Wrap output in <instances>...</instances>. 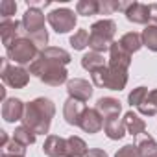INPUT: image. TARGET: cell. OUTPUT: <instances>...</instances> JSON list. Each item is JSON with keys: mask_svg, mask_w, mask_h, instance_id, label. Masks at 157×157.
Here are the masks:
<instances>
[{"mask_svg": "<svg viewBox=\"0 0 157 157\" xmlns=\"http://www.w3.org/2000/svg\"><path fill=\"white\" fill-rule=\"evenodd\" d=\"M43 151L48 157H68L67 139H63L59 135H48L43 144Z\"/></svg>", "mask_w": 157, "mask_h": 157, "instance_id": "obj_14", "label": "cell"}, {"mask_svg": "<svg viewBox=\"0 0 157 157\" xmlns=\"http://www.w3.org/2000/svg\"><path fill=\"white\" fill-rule=\"evenodd\" d=\"M118 43L122 44V48L126 50V52H129L131 56L135 54V52H139L144 44H142V35L140 33H137V32H128V33H124L120 39H118Z\"/></svg>", "mask_w": 157, "mask_h": 157, "instance_id": "obj_21", "label": "cell"}, {"mask_svg": "<svg viewBox=\"0 0 157 157\" xmlns=\"http://www.w3.org/2000/svg\"><path fill=\"white\" fill-rule=\"evenodd\" d=\"M148 94H150V91L146 89V87H135L131 93H129V96H128V102H129V105L131 107H139L146 98H148Z\"/></svg>", "mask_w": 157, "mask_h": 157, "instance_id": "obj_30", "label": "cell"}, {"mask_svg": "<svg viewBox=\"0 0 157 157\" xmlns=\"http://www.w3.org/2000/svg\"><path fill=\"white\" fill-rule=\"evenodd\" d=\"M0 37H2V44H4L6 48H8L11 43H15L17 39L24 37L22 21H15V19L0 21Z\"/></svg>", "mask_w": 157, "mask_h": 157, "instance_id": "obj_10", "label": "cell"}, {"mask_svg": "<svg viewBox=\"0 0 157 157\" xmlns=\"http://www.w3.org/2000/svg\"><path fill=\"white\" fill-rule=\"evenodd\" d=\"M104 124H105V118L100 115V111L96 107H87L85 113H83V117H82V120H80V128L85 133H89V135L102 131Z\"/></svg>", "mask_w": 157, "mask_h": 157, "instance_id": "obj_11", "label": "cell"}, {"mask_svg": "<svg viewBox=\"0 0 157 157\" xmlns=\"http://www.w3.org/2000/svg\"><path fill=\"white\" fill-rule=\"evenodd\" d=\"M124 124H126V129L129 135L133 137H140L146 133V122L135 113V111H128L124 115Z\"/></svg>", "mask_w": 157, "mask_h": 157, "instance_id": "obj_19", "label": "cell"}, {"mask_svg": "<svg viewBox=\"0 0 157 157\" xmlns=\"http://www.w3.org/2000/svg\"><path fill=\"white\" fill-rule=\"evenodd\" d=\"M93 76V85L102 87V89H109V91H122L128 85V68L117 67L107 63V67H104L102 70L91 74Z\"/></svg>", "mask_w": 157, "mask_h": 157, "instance_id": "obj_5", "label": "cell"}, {"mask_svg": "<svg viewBox=\"0 0 157 157\" xmlns=\"http://www.w3.org/2000/svg\"><path fill=\"white\" fill-rule=\"evenodd\" d=\"M2 157H17V155H10V153H4L2 151Z\"/></svg>", "mask_w": 157, "mask_h": 157, "instance_id": "obj_37", "label": "cell"}, {"mask_svg": "<svg viewBox=\"0 0 157 157\" xmlns=\"http://www.w3.org/2000/svg\"><path fill=\"white\" fill-rule=\"evenodd\" d=\"M24 109H26V104L21 98H8L2 104V118L8 124H15V122L22 120Z\"/></svg>", "mask_w": 157, "mask_h": 157, "instance_id": "obj_12", "label": "cell"}, {"mask_svg": "<svg viewBox=\"0 0 157 157\" xmlns=\"http://www.w3.org/2000/svg\"><path fill=\"white\" fill-rule=\"evenodd\" d=\"M70 59L72 57L65 48L46 46L39 52V57L30 65L28 70L39 82L50 87H59L63 83H68V72L65 67L70 63Z\"/></svg>", "mask_w": 157, "mask_h": 157, "instance_id": "obj_1", "label": "cell"}, {"mask_svg": "<svg viewBox=\"0 0 157 157\" xmlns=\"http://www.w3.org/2000/svg\"><path fill=\"white\" fill-rule=\"evenodd\" d=\"M137 109H139V113L144 115V117H155V115H157V89L150 91L148 98H146Z\"/></svg>", "mask_w": 157, "mask_h": 157, "instance_id": "obj_24", "label": "cell"}, {"mask_svg": "<svg viewBox=\"0 0 157 157\" xmlns=\"http://www.w3.org/2000/svg\"><path fill=\"white\" fill-rule=\"evenodd\" d=\"M91 37H89V48L93 52L104 54L111 48L115 43V33H117V22L111 19H100L91 26Z\"/></svg>", "mask_w": 157, "mask_h": 157, "instance_id": "obj_4", "label": "cell"}, {"mask_svg": "<svg viewBox=\"0 0 157 157\" xmlns=\"http://www.w3.org/2000/svg\"><path fill=\"white\" fill-rule=\"evenodd\" d=\"M67 146H68V157H87L89 153V148H87V142L82 139V137H67Z\"/></svg>", "mask_w": 157, "mask_h": 157, "instance_id": "obj_23", "label": "cell"}, {"mask_svg": "<svg viewBox=\"0 0 157 157\" xmlns=\"http://www.w3.org/2000/svg\"><path fill=\"white\" fill-rule=\"evenodd\" d=\"M85 104L80 100H74V98H67V102L63 104V117L65 122L68 126H80V120L85 113Z\"/></svg>", "mask_w": 157, "mask_h": 157, "instance_id": "obj_13", "label": "cell"}, {"mask_svg": "<svg viewBox=\"0 0 157 157\" xmlns=\"http://www.w3.org/2000/svg\"><path fill=\"white\" fill-rule=\"evenodd\" d=\"M0 137H2V148H6L8 142H10V139H8V131H0Z\"/></svg>", "mask_w": 157, "mask_h": 157, "instance_id": "obj_36", "label": "cell"}, {"mask_svg": "<svg viewBox=\"0 0 157 157\" xmlns=\"http://www.w3.org/2000/svg\"><path fill=\"white\" fill-rule=\"evenodd\" d=\"M13 139L19 140V142L24 144V146H32V144L35 142L37 135H35L30 128H26V126H19V128H15V131H13Z\"/></svg>", "mask_w": 157, "mask_h": 157, "instance_id": "obj_28", "label": "cell"}, {"mask_svg": "<svg viewBox=\"0 0 157 157\" xmlns=\"http://www.w3.org/2000/svg\"><path fill=\"white\" fill-rule=\"evenodd\" d=\"M142 44L151 50V52H157V26L153 24H148L144 30H142Z\"/></svg>", "mask_w": 157, "mask_h": 157, "instance_id": "obj_26", "label": "cell"}, {"mask_svg": "<svg viewBox=\"0 0 157 157\" xmlns=\"http://www.w3.org/2000/svg\"><path fill=\"white\" fill-rule=\"evenodd\" d=\"M0 76H2V82L11 87V89H24L28 83H30V70L21 67V65H13L8 57L2 59V72H0Z\"/></svg>", "mask_w": 157, "mask_h": 157, "instance_id": "obj_7", "label": "cell"}, {"mask_svg": "<svg viewBox=\"0 0 157 157\" xmlns=\"http://www.w3.org/2000/svg\"><path fill=\"white\" fill-rule=\"evenodd\" d=\"M126 19L133 24H144L148 26L150 24V8L146 4H140V2H129L126 11H124Z\"/></svg>", "mask_w": 157, "mask_h": 157, "instance_id": "obj_15", "label": "cell"}, {"mask_svg": "<svg viewBox=\"0 0 157 157\" xmlns=\"http://www.w3.org/2000/svg\"><path fill=\"white\" fill-rule=\"evenodd\" d=\"M93 83H89L83 78H72L67 83V93H68V98H74V100H80V102H89L91 96H93Z\"/></svg>", "mask_w": 157, "mask_h": 157, "instance_id": "obj_9", "label": "cell"}, {"mask_svg": "<svg viewBox=\"0 0 157 157\" xmlns=\"http://www.w3.org/2000/svg\"><path fill=\"white\" fill-rule=\"evenodd\" d=\"M129 2H117V0H100V15H111L113 11H126Z\"/></svg>", "mask_w": 157, "mask_h": 157, "instance_id": "obj_29", "label": "cell"}, {"mask_svg": "<svg viewBox=\"0 0 157 157\" xmlns=\"http://www.w3.org/2000/svg\"><path fill=\"white\" fill-rule=\"evenodd\" d=\"M39 46L32 41V39H28V37H21V39H17L15 43H11L8 48H6V56H8V59L13 63V65H21V67H24V65H32L37 57H39Z\"/></svg>", "mask_w": 157, "mask_h": 157, "instance_id": "obj_6", "label": "cell"}, {"mask_svg": "<svg viewBox=\"0 0 157 157\" xmlns=\"http://www.w3.org/2000/svg\"><path fill=\"white\" fill-rule=\"evenodd\" d=\"M115 157H140V155H139L137 144H124V146L115 153Z\"/></svg>", "mask_w": 157, "mask_h": 157, "instance_id": "obj_33", "label": "cell"}, {"mask_svg": "<svg viewBox=\"0 0 157 157\" xmlns=\"http://www.w3.org/2000/svg\"><path fill=\"white\" fill-rule=\"evenodd\" d=\"M56 115V105L50 98L39 96L26 104L22 126L30 128L35 135H46L52 126V118Z\"/></svg>", "mask_w": 157, "mask_h": 157, "instance_id": "obj_2", "label": "cell"}, {"mask_svg": "<svg viewBox=\"0 0 157 157\" xmlns=\"http://www.w3.org/2000/svg\"><path fill=\"white\" fill-rule=\"evenodd\" d=\"M96 109L100 111V115L107 120V118H113V117H118L120 111H122V104L120 100L113 98V96H102L98 98L96 102Z\"/></svg>", "mask_w": 157, "mask_h": 157, "instance_id": "obj_16", "label": "cell"}, {"mask_svg": "<svg viewBox=\"0 0 157 157\" xmlns=\"http://www.w3.org/2000/svg\"><path fill=\"white\" fill-rule=\"evenodd\" d=\"M44 21L46 15L43 13L41 8H32L28 6V10L22 15V28H24V37L32 39L41 50L46 48L48 44V32L44 28Z\"/></svg>", "mask_w": 157, "mask_h": 157, "instance_id": "obj_3", "label": "cell"}, {"mask_svg": "<svg viewBox=\"0 0 157 157\" xmlns=\"http://www.w3.org/2000/svg\"><path fill=\"white\" fill-rule=\"evenodd\" d=\"M82 67L89 72V74H94V72H98V70H102L104 67H107V63H105V57H104V54H98V52H87L83 57H82Z\"/></svg>", "mask_w": 157, "mask_h": 157, "instance_id": "obj_20", "label": "cell"}, {"mask_svg": "<svg viewBox=\"0 0 157 157\" xmlns=\"http://www.w3.org/2000/svg\"><path fill=\"white\" fill-rule=\"evenodd\" d=\"M89 37H91V33L85 28H82V30L74 32V35H70V41L68 43H70V46L74 50H85L89 46Z\"/></svg>", "mask_w": 157, "mask_h": 157, "instance_id": "obj_27", "label": "cell"}, {"mask_svg": "<svg viewBox=\"0 0 157 157\" xmlns=\"http://www.w3.org/2000/svg\"><path fill=\"white\" fill-rule=\"evenodd\" d=\"M87 157H107V153L104 150H100V148H93V150H89Z\"/></svg>", "mask_w": 157, "mask_h": 157, "instance_id": "obj_35", "label": "cell"}, {"mask_svg": "<svg viewBox=\"0 0 157 157\" xmlns=\"http://www.w3.org/2000/svg\"><path fill=\"white\" fill-rule=\"evenodd\" d=\"M15 11H17V2H13V0H2L0 2V17H2V21L11 19Z\"/></svg>", "mask_w": 157, "mask_h": 157, "instance_id": "obj_32", "label": "cell"}, {"mask_svg": "<svg viewBox=\"0 0 157 157\" xmlns=\"http://www.w3.org/2000/svg\"><path fill=\"white\" fill-rule=\"evenodd\" d=\"M109 63L117 65V67H122V68H129V65H131V54L126 52L118 41H115L111 44V48H109Z\"/></svg>", "mask_w": 157, "mask_h": 157, "instance_id": "obj_17", "label": "cell"}, {"mask_svg": "<svg viewBox=\"0 0 157 157\" xmlns=\"http://www.w3.org/2000/svg\"><path fill=\"white\" fill-rule=\"evenodd\" d=\"M4 153H10V155H17V157H24L26 155V146L21 144L19 140H15L11 137V140L8 142V146L4 148Z\"/></svg>", "mask_w": 157, "mask_h": 157, "instance_id": "obj_31", "label": "cell"}, {"mask_svg": "<svg viewBox=\"0 0 157 157\" xmlns=\"http://www.w3.org/2000/svg\"><path fill=\"white\" fill-rule=\"evenodd\" d=\"M126 124H124V118H118V117H113V118H107L105 124H104V133L107 135V139L111 140H120L124 135H126Z\"/></svg>", "mask_w": 157, "mask_h": 157, "instance_id": "obj_18", "label": "cell"}, {"mask_svg": "<svg viewBox=\"0 0 157 157\" xmlns=\"http://www.w3.org/2000/svg\"><path fill=\"white\" fill-rule=\"evenodd\" d=\"M137 148H139L140 157H157V140L148 133L140 135V139L137 142Z\"/></svg>", "mask_w": 157, "mask_h": 157, "instance_id": "obj_22", "label": "cell"}, {"mask_svg": "<svg viewBox=\"0 0 157 157\" xmlns=\"http://www.w3.org/2000/svg\"><path fill=\"white\" fill-rule=\"evenodd\" d=\"M76 13L91 17V15H100V2L98 0H80L76 4Z\"/></svg>", "mask_w": 157, "mask_h": 157, "instance_id": "obj_25", "label": "cell"}, {"mask_svg": "<svg viewBox=\"0 0 157 157\" xmlns=\"http://www.w3.org/2000/svg\"><path fill=\"white\" fill-rule=\"evenodd\" d=\"M150 8V24L157 26V4H148Z\"/></svg>", "mask_w": 157, "mask_h": 157, "instance_id": "obj_34", "label": "cell"}, {"mask_svg": "<svg viewBox=\"0 0 157 157\" xmlns=\"http://www.w3.org/2000/svg\"><path fill=\"white\" fill-rule=\"evenodd\" d=\"M46 21L56 33H68L78 24V13L70 8H57L46 15Z\"/></svg>", "mask_w": 157, "mask_h": 157, "instance_id": "obj_8", "label": "cell"}]
</instances>
